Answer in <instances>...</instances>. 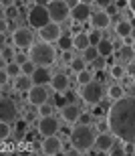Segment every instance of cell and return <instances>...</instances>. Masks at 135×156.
Wrapping results in <instances>:
<instances>
[{"label": "cell", "mask_w": 135, "mask_h": 156, "mask_svg": "<svg viewBox=\"0 0 135 156\" xmlns=\"http://www.w3.org/2000/svg\"><path fill=\"white\" fill-rule=\"evenodd\" d=\"M109 124V132L117 136L121 142L135 144V98L123 95L117 101H111L105 116Z\"/></svg>", "instance_id": "cell-1"}, {"label": "cell", "mask_w": 135, "mask_h": 156, "mask_svg": "<svg viewBox=\"0 0 135 156\" xmlns=\"http://www.w3.org/2000/svg\"><path fill=\"white\" fill-rule=\"evenodd\" d=\"M95 136L91 126H83V124H77L73 130H71V146L79 150V154H87L95 144Z\"/></svg>", "instance_id": "cell-2"}, {"label": "cell", "mask_w": 135, "mask_h": 156, "mask_svg": "<svg viewBox=\"0 0 135 156\" xmlns=\"http://www.w3.org/2000/svg\"><path fill=\"white\" fill-rule=\"evenodd\" d=\"M28 59L35 65H41V67H48L57 61V51L51 43H32V47L28 49Z\"/></svg>", "instance_id": "cell-3"}, {"label": "cell", "mask_w": 135, "mask_h": 156, "mask_svg": "<svg viewBox=\"0 0 135 156\" xmlns=\"http://www.w3.org/2000/svg\"><path fill=\"white\" fill-rule=\"evenodd\" d=\"M79 98L89 105H99L105 98V85L99 79H91L89 83L79 87Z\"/></svg>", "instance_id": "cell-4"}, {"label": "cell", "mask_w": 135, "mask_h": 156, "mask_svg": "<svg viewBox=\"0 0 135 156\" xmlns=\"http://www.w3.org/2000/svg\"><path fill=\"white\" fill-rule=\"evenodd\" d=\"M26 20H28L30 29L38 30L51 23V12H48V8L44 4H35L28 10V14H26Z\"/></svg>", "instance_id": "cell-5"}, {"label": "cell", "mask_w": 135, "mask_h": 156, "mask_svg": "<svg viewBox=\"0 0 135 156\" xmlns=\"http://www.w3.org/2000/svg\"><path fill=\"white\" fill-rule=\"evenodd\" d=\"M47 8H48V12H51V20H53V23L61 24V23H65V20H69V16H71L67 0H51Z\"/></svg>", "instance_id": "cell-6"}, {"label": "cell", "mask_w": 135, "mask_h": 156, "mask_svg": "<svg viewBox=\"0 0 135 156\" xmlns=\"http://www.w3.org/2000/svg\"><path fill=\"white\" fill-rule=\"evenodd\" d=\"M35 43V33L26 27H18L12 30V45L16 49H30Z\"/></svg>", "instance_id": "cell-7"}, {"label": "cell", "mask_w": 135, "mask_h": 156, "mask_svg": "<svg viewBox=\"0 0 135 156\" xmlns=\"http://www.w3.org/2000/svg\"><path fill=\"white\" fill-rule=\"evenodd\" d=\"M18 118V108L10 98H0V122H14Z\"/></svg>", "instance_id": "cell-8"}, {"label": "cell", "mask_w": 135, "mask_h": 156, "mask_svg": "<svg viewBox=\"0 0 135 156\" xmlns=\"http://www.w3.org/2000/svg\"><path fill=\"white\" fill-rule=\"evenodd\" d=\"M61 35H63V30H61V24L59 23H51L47 24V27H42V29H38V39L42 41V43H57V41L61 39Z\"/></svg>", "instance_id": "cell-9"}, {"label": "cell", "mask_w": 135, "mask_h": 156, "mask_svg": "<svg viewBox=\"0 0 135 156\" xmlns=\"http://www.w3.org/2000/svg\"><path fill=\"white\" fill-rule=\"evenodd\" d=\"M41 152L47 154V156L63 154V142H61V138L57 136V134H53V136H44V140H42V144H41Z\"/></svg>", "instance_id": "cell-10"}, {"label": "cell", "mask_w": 135, "mask_h": 156, "mask_svg": "<svg viewBox=\"0 0 135 156\" xmlns=\"http://www.w3.org/2000/svg\"><path fill=\"white\" fill-rule=\"evenodd\" d=\"M48 99V91L44 85H32L26 91V101H28V105H32V108H38L41 104H44Z\"/></svg>", "instance_id": "cell-11"}, {"label": "cell", "mask_w": 135, "mask_h": 156, "mask_svg": "<svg viewBox=\"0 0 135 156\" xmlns=\"http://www.w3.org/2000/svg\"><path fill=\"white\" fill-rule=\"evenodd\" d=\"M38 132L42 136H53V134L61 132V124L54 116H41L38 120Z\"/></svg>", "instance_id": "cell-12"}, {"label": "cell", "mask_w": 135, "mask_h": 156, "mask_svg": "<svg viewBox=\"0 0 135 156\" xmlns=\"http://www.w3.org/2000/svg\"><path fill=\"white\" fill-rule=\"evenodd\" d=\"M91 14H93V12H91V6H89V4H81V2H77V4L71 8V18H73L77 24L89 23Z\"/></svg>", "instance_id": "cell-13"}, {"label": "cell", "mask_w": 135, "mask_h": 156, "mask_svg": "<svg viewBox=\"0 0 135 156\" xmlns=\"http://www.w3.org/2000/svg\"><path fill=\"white\" fill-rule=\"evenodd\" d=\"M113 138H115V136H113L109 130H107V132L97 134V136H95V144H93V148L99 152V154H107V150H109V148L113 146Z\"/></svg>", "instance_id": "cell-14"}, {"label": "cell", "mask_w": 135, "mask_h": 156, "mask_svg": "<svg viewBox=\"0 0 135 156\" xmlns=\"http://www.w3.org/2000/svg\"><path fill=\"white\" fill-rule=\"evenodd\" d=\"M69 75L67 73H54L53 77H51V83L48 85L53 87V91L54 93H65V91H69Z\"/></svg>", "instance_id": "cell-15"}, {"label": "cell", "mask_w": 135, "mask_h": 156, "mask_svg": "<svg viewBox=\"0 0 135 156\" xmlns=\"http://www.w3.org/2000/svg\"><path fill=\"white\" fill-rule=\"evenodd\" d=\"M113 18L107 14L105 10H99V12H95V14H91V18H89V23H91V27L97 30H105L109 24H111Z\"/></svg>", "instance_id": "cell-16"}, {"label": "cell", "mask_w": 135, "mask_h": 156, "mask_svg": "<svg viewBox=\"0 0 135 156\" xmlns=\"http://www.w3.org/2000/svg\"><path fill=\"white\" fill-rule=\"evenodd\" d=\"M79 114H81V110H79L75 104H67L65 108H61V118H63V122H67L69 126L77 124V120H79Z\"/></svg>", "instance_id": "cell-17"}, {"label": "cell", "mask_w": 135, "mask_h": 156, "mask_svg": "<svg viewBox=\"0 0 135 156\" xmlns=\"http://www.w3.org/2000/svg\"><path fill=\"white\" fill-rule=\"evenodd\" d=\"M135 61V51H133V47L131 45H123V47H119L117 49V63L121 65H129Z\"/></svg>", "instance_id": "cell-18"}, {"label": "cell", "mask_w": 135, "mask_h": 156, "mask_svg": "<svg viewBox=\"0 0 135 156\" xmlns=\"http://www.w3.org/2000/svg\"><path fill=\"white\" fill-rule=\"evenodd\" d=\"M32 81H35V85H44V83H51V73H48L47 67H41V65H36L35 73H32Z\"/></svg>", "instance_id": "cell-19"}, {"label": "cell", "mask_w": 135, "mask_h": 156, "mask_svg": "<svg viewBox=\"0 0 135 156\" xmlns=\"http://www.w3.org/2000/svg\"><path fill=\"white\" fill-rule=\"evenodd\" d=\"M32 85H35L32 77H30V75H24V73H20V75L14 79V89H16L18 93H26Z\"/></svg>", "instance_id": "cell-20"}, {"label": "cell", "mask_w": 135, "mask_h": 156, "mask_svg": "<svg viewBox=\"0 0 135 156\" xmlns=\"http://www.w3.org/2000/svg\"><path fill=\"white\" fill-rule=\"evenodd\" d=\"M73 47H75V49H79V51H85L87 47H91L87 30H79V33H75V35H73Z\"/></svg>", "instance_id": "cell-21"}, {"label": "cell", "mask_w": 135, "mask_h": 156, "mask_svg": "<svg viewBox=\"0 0 135 156\" xmlns=\"http://www.w3.org/2000/svg\"><path fill=\"white\" fill-rule=\"evenodd\" d=\"M105 95L111 99V101H117V99H121L125 95V89L119 85V83H113V85H109L105 89Z\"/></svg>", "instance_id": "cell-22"}, {"label": "cell", "mask_w": 135, "mask_h": 156, "mask_svg": "<svg viewBox=\"0 0 135 156\" xmlns=\"http://www.w3.org/2000/svg\"><path fill=\"white\" fill-rule=\"evenodd\" d=\"M131 23L129 20H117L115 23V35L119 37V39H125V37H129L131 35Z\"/></svg>", "instance_id": "cell-23"}, {"label": "cell", "mask_w": 135, "mask_h": 156, "mask_svg": "<svg viewBox=\"0 0 135 156\" xmlns=\"http://www.w3.org/2000/svg\"><path fill=\"white\" fill-rule=\"evenodd\" d=\"M97 51H99L101 57H109L115 51V43H111V41H107V39H101V43L97 45Z\"/></svg>", "instance_id": "cell-24"}, {"label": "cell", "mask_w": 135, "mask_h": 156, "mask_svg": "<svg viewBox=\"0 0 135 156\" xmlns=\"http://www.w3.org/2000/svg\"><path fill=\"white\" fill-rule=\"evenodd\" d=\"M109 73H111V77L115 81H121V79H125V67L121 63H113V65H109Z\"/></svg>", "instance_id": "cell-25"}, {"label": "cell", "mask_w": 135, "mask_h": 156, "mask_svg": "<svg viewBox=\"0 0 135 156\" xmlns=\"http://www.w3.org/2000/svg\"><path fill=\"white\" fill-rule=\"evenodd\" d=\"M6 73H8V77H12V79H16L22 71H20V63H16V61H8V63L4 65Z\"/></svg>", "instance_id": "cell-26"}, {"label": "cell", "mask_w": 135, "mask_h": 156, "mask_svg": "<svg viewBox=\"0 0 135 156\" xmlns=\"http://www.w3.org/2000/svg\"><path fill=\"white\" fill-rule=\"evenodd\" d=\"M97 57H99V51H97V47H93V45L87 47V49L83 51V59H85V63H87V65H89V63H93Z\"/></svg>", "instance_id": "cell-27"}, {"label": "cell", "mask_w": 135, "mask_h": 156, "mask_svg": "<svg viewBox=\"0 0 135 156\" xmlns=\"http://www.w3.org/2000/svg\"><path fill=\"white\" fill-rule=\"evenodd\" d=\"M57 45H59L61 51H71V47H73V37L71 35H61V39L57 41Z\"/></svg>", "instance_id": "cell-28"}, {"label": "cell", "mask_w": 135, "mask_h": 156, "mask_svg": "<svg viewBox=\"0 0 135 156\" xmlns=\"http://www.w3.org/2000/svg\"><path fill=\"white\" fill-rule=\"evenodd\" d=\"M36 114H38V116H53L54 114V105L48 104V101H44V104H41L38 108H36Z\"/></svg>", "instance_id": "cell-29"}, {"label": "cell", "mask_w": 135, "mask_h": 156, "mask_svg": "<svg viewBox=\"0 0 135 156\" xmlns=\"http://www.w3.org/2000/svg\"><path fill=\"white\" fill-rule=\"evenodd\" d=\"M91 79H95V77H93V73H91L89 69H83V71L77 73V83H79V85H85V83H89Z\"/></svg>", "instance_id": "cell-30"}, {"label": "cell", "mask_w": 135, "mask_h": 156, "mask_svg": "<svg viewBox=\"0 0 135 156\" xmlns=\"http://www.w3.org/2000/svg\"><path fill=\"white\" fill-rule=\"evenodd\" d=\"M69 67L75 71V73H79V71L87 69V63H85V59H83V57H77V59H73V61L69 63Z\"/></svg>", "instance_id": "cell-31"}, {"label": "cell", "mask_w": 135, "mask_h": 156, "mask_svg": "<svg viewBox=\"0 0 135 156\" xmlns=\"http://www.w3.org/2000/svg\"><path fill=\"white\" fill-rule=\"evenodd\" d=\"M10 134H12L10 124L8 122H0V142H6V140L10 138Z\"/></svg>", "instance_id": "cell-32"}, {"label": "cell", "mask_w": 135, "mask_h": 156, "mask_svg": "<svg viewBox=\"0 0 135 156\" xmlns=\"http://www.w3.org/2000/svg\"><path fill=\"white\" fill-rule=\"evenodd\" d=\"M35 69H36V65L32 63L30 59H26V61L20 65V71H22L24 75H32V73H35Z\"/></svg>", "instance_id": "cell-33"}, {"label": "cell", "mask_w": 135, "mask_h": 156, "mask_svg": "<svg viewBox=\"0 0 135 156\" xmlns=\"http://www.w3.org/2000/svg\"><path fill=\"white\" fill-rule=\"evenodd\" d=\"M87 35H89V43L93 47H97L101 43V39H103V37H101V30H97V29H93L91 33H87Z\"/></svg>", "instance_id": "cell-34"}, {"label": "cell", "mask_w": 135, "mask_h": 156, "mask_svg": "<svg viewBox=\"0 0 135 156\" xmlns=\"http://www.w3.org/2000/svg\"><path fill=\"white\" fill-rule=\"evenodd\" d=\"M26 128H28V122L24 120V118L16 122V136H18V138H24V134H26Z\"/></svg>", "instance_id": "cell-35"}, {"label": "cell", "mask_w": 135, "mask_h": 156, "mask_svg": "<svg viewBox=\"0 0 135 156\" xmlns=\"http://www.w3.org/2000/svg\"><path fill=\"white\" fill-rule=\"evenodd\" d=\"M107 154L109 156H123L125 154V148H123V144H119V146H115L113 144L109 150H107Z\"/></svg>", "instance_id": "cell-36"}, {"label": "cell", "mask_w": 135, "mask_h": 156, "mask_svg": "<svg viewBox=\"0 0 135 156\" xmlns=\"http://www.w3.org/2000/svg\"><path fill=\"white\" fill-rule=\"evenodd\" d=\"M18 16V8L14 4L8 6V8H4V18H16Z\"/></svg>", "instance_id": "cell-37"}, {"label": "cell", "mask_w": 135, "mask_h": 156, "mask_svg": "<svg viewBox=\"0 0 135 156\" xmlns=\"http://www.w3.org/2000/svg\"><path fill=\"white\" fill-rule=\"evenodd\" d=\"M77 124H83V126H91V114H79V120Z\"/></svg>", "instance_id": "cell-38"}, {"label": "cell", "mask_w": 135, "mask_h": 156, "mask_svg": "<svg viewBox=\"0 0 135 156\" xmlns=\"http://www.w3.org/2000/svg\"><path fill=\"white\" fill-rule=\"evenodd\" d=\"M57 101H54V105H59V108H65L67 105V98H65V93H57Z\"/></svg>", "instance_id": "cell-39"}, {"label": "cell", "mask_w": 135, "mask_h": 156, "mask_svg": "<svg viewBox=\"0 0 135 156\" xmlns=\"http://www.w3.org/2000/svg\"><path fill=\"white\" fill-rule=\"evenodd\" d=\"M103 10H105L107 12V14H109V16H115V14H117V6H115V4H113V2H111V4H109V6H107V8H103Z\"/></svg>", "instance_id": "cell-40"}, {"label": "cell", "mask_w": 135, "mask_h": 156, "mask_svg": "<svg viewBox=\"0 0 135 156\" xmlns=\"http://www.w3.org/2000/svg\"><path fill=\"white\" fill-rule=\"evenodd\" d=\"M8 79H10V77H8L6 69H0V87H2V85H6V83H8Z\"/></svg>", "instance_id": "cell-41"}, {"label": "cell", "mask_w": 135, "mask_h": 156, "mask_svg": "<svg viewBox=\"0 0 135 156\" xmlns=\"http://www.w3.org/2000/svg\"><path fill=\"white\" fill-rule=\"evenodd\" d=\"M6 30H8V18H0V35H4Z\"/></svg>", "instance_id": "cell-42"}, {"label": "cell", "mask_w": 135, "mask_h": 156, "mask_svg": "<svg viewBox=\"0 0 135 156\" xmlns=\"http://www.w3.org/2000/svg\"><path fill=\"white\" fill-rule=\"evenodd\" d=\"M125 75H129V77L135 75V61H133V63H129V65H125Z\"/></svg>", "instance_id": "cell-43"}, {"label": "cell", "mask_w": 135, "mask_h": 156, "mask_svg": "<svg viewBox=\"0 0 135 156\" xmlns=\"http://www.w3.org/2000/svg\"><path fill=\"white\" fill-rule=\"evenodd\" d=\"M2 57H4V61L8 63V61H12V59H14V55H12L10 49H2Z\"/></svg>", "instance_id": "cell-44"}, {"label": "cell", "mask_w": 135, "mask_h": 156, "mask_svg": "<svg viewBox=\"0 0 135 156\" xmlns=\"http://www.w3.org/2000/svg\"><path fill=\"white\" fill-rule=\"evenodd\" d=\"M113 4L117 6V10H121V8H127L129 0H113Z\"/></svg>", "instance_id": "cell-45"}, {"label": "cell", "mask_w": 135, "mask_h": 156, "mask_svg": "<svg viewBox=\"0 0 135 156\" xmlns=\"http://www.w3.org/2000/svg\"><path fill=\"white\" fill-rule=\"evenodd\" d=\"M111 2H113V0H95V4L99 6L101 10H103V8H107V6L111 4Z\"/></svg>", "instance_id": "cell-46"}, {"label": "cell", "mask_w": 135, "mask_h": 156, "mask_svg": "<svg viewBox=\"0 0 135 156\" xmlns=\"http://www.w3.org/2000/svg\"><path fill=\"white\" fill-rule=\"evenodd\" d=\"M73 51H63V61H65V63H71V61H73Z\"/></svg>", "instance_id": "cell-47"}, {"label": "cell", "mask_w": 135, "mask_h": 156, "mask_svg": "<svg viewBox=\"0 0 135 156\" xmlns=\"http://www.w3.org/2000/svg\"><path fill=\"white\" fill-rule=\"evenodd\" d=\"M26 59H28V55H26V57H24L22 53H18L16 57H14V61H16V63H20V65H22V63H24V61H26Z\"/></svg>", "instance_id": "cell-48"}, {"label": "cell", "mask_w": 135, "mask_h": 156, "mask_svg": "<svg viewBox=\"0 0 135 156\" xmlns=\"http://www.w3.org/2000/svg\"><path fill=\"white\" fill-rule=\"evenodd\" d=\"M0 4L4 6V8H8V6H12L14 2H12V0H0Z\"/></svg>", "instance_id": "cell-49"}, {"label": "cell", "mask_w": 135, "mask_h": 156, "mask_svg": "<svg viewBox=\"0 0 135 156\" xmlns=\"http://www.w3.org/2000/svg\"><path fill=\"white\" fill-rule=\"evenodd\" d=\"M99 130H109V124H107V120H105V122H99Z\"/></svg>", "instance_id": "cell-50"}, {"label": "cell", "mask_w": 135, "mask_h": 156, "mask_svg": "<svg viewBox=\"0 0 135 156\" xmlns=\"http://www.w3.org/2000/svg\"><path fill=\"white\" fill-rule=\"evenodd\" d=\"M127 8H129V10L135 14V0H129V4H127Z\"/></svg>", "instance_id": "cell-51"}, {"label": "cell", "mask_w": 135, "mask_h": 156, "mask_svg": "<svg viewBox=\"0 0 135 156\" xmlns=\"http://www.w3.org/2000/svg\"><path fill=\"white\" fill-rule=\"evenodd\" d=\"M79 2H81V4H89V6L95 4V0H79Z\"/></svg>", "instance_id": "cell-52"}, {"label": "cell", "mask_w": 135, "mask_h": 156, "mask_svg": "<svg viewBox=\"0 0 135 156\" xmlns=\"http://www.w3.org/2000/svg\"><path fill=\"white\" fill-rule=\"evenodd\" d=\"M129 95H133V98H135V85H133V83H131V87H129Z\"/></svg>", "instance_id": "cell-53"}, {"label": "cell", "mask_w": 135, "mask_h": 156, "mask_svg": "<svg viewBox=\"0 0 135 156\" xmlns=\"http://www.w3.org/2000/svg\"><path fill=\"white\" fill-rule=\"evenodd\" d=\"M2 16H4V6L0 4V18H2Z\"/></svg>", "instance_id": "cell-54"}, {"label": "cell", "mask_w": 135, "mask_h": 156, "mask_svg": "<svg viewBox=\"0 0 135 156\" xmlns=\"http://www.w3.org/2000/svg\"><path fill=\"white\" fill-rule=\"evenodd\" d=\"M129 37H131V39H135V29H131V35Z\"/></svg>", "instance_id": "cell-55"}, {"label": "cell", "mask_w": 135, "mask_h": 156, "mask_svg": "<svg viewBox=\"0 0 135 156\" xmlns=\"http://www.w3.org/2000/svg\"><path fill=\"white\" fill-rule=\"evenodd\" d=\"M129 23H131V27H133V29H135V16H133V20H129Z\"/></svg>", "instance_id": "cell-56"}, {"label": "cell", "mask_w": 135, "mask_h": 156, "mask_svg": "<svg viewBox=\"0 0 135 156\" xmlns=\"http://www.w3.org/2000/svg\"><path fill=\"white\" fill-rule=\"evenodd\" d=\"M131 83H133V85H135V75H133V77H131Z\"/></svg>", "instance_id": "cell-57"}, {"label": "cell", "mask_w": 135, "mask_h": 156, "mask_svg": "<svg viewBox=\"0 0 135 156\" xmlns=\"http://www.w3.org/2000/svg\"><path fill=\"white\" fill-rule=\"evenodd\" d=\"M131 47H133V51H135V39H133V43H131Z\"/></svg>", "instance_id": "cell-58"}, {"label": "cell", "mask_w": 135, "mask_h": 156, "mask_svg": "<svg viewBox=\"0 0 135 156\" xmlns=\"http://www.w3.org/2000/svg\"><path fill=\"white\" fill-rule=\"evenodd\" d=\"M0 57H2V47H0Z\"/></svg>", "instance_id": "cell-59"}, {"label": "cell", "mask_w": 135, "mask_h": 156, "mask_svg": "<svg viewBox=\"0 0 135 156\" xmlns=\"http://www.w3.org/2000/svg\"><path fill=\"white\" fill-rule=\"evenodd\" d=\"M0 98H2V87H0Z\"/></svg>", "instance_id": "cell-60"}]
</instances>
